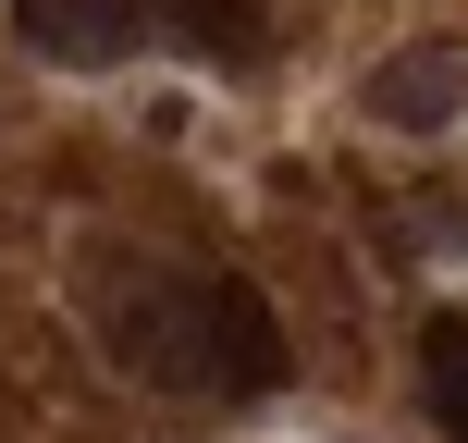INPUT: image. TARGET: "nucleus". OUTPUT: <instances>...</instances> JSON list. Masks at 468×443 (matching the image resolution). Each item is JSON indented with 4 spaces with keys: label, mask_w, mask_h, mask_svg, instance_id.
Listing matches in <instances>:
<instances>
[{
    "label": "nucleus",
    "mask_w": 468,
    "mask_h": 443,
    "mask_svg": "<svg viewBox=\"0 0 468 443\" xmlns=\"http://www.w3.org/2000/svg\"><path fill=\"white\" fill-rule=\"evenodd\" d=\"M13 25H25V49H49V62H74V74L136 62V37H148L136 0H13Z\"/></svg>",
    "instance_id": "obj_2"
},
{
    "label": "nucleus",
    "mask_w": 468,
    "mask_h": 443,
    "mask_svg": "<svg viewBox=\"0 0 468 443\" xmlns=\"http://www.w3.org/2000/svg\"><path fill=\"white\" fill-rule=\"evenodd\" d=\"M186 25L222 49V62H259V13H247V0H186Z\"/></svg>",
    "instance_id": "obj_5"
},
{
    "label": "nucleus",
    "mask_w": 468,
    "mask_h": 443,
    "mask_svg": "<svg viewBox=\"0 0 468 443\" xmlns=\"http://www.w3.org/2000/svg\"><path fill=\"white\" fill-rule=\"evenodd\" d=\"M420 406L468 443V321H431L420 332Z\"/></svg>",
    "instance_id": "obj_4"
},
{
    "label": "nucleus",
    "mask_w": 468,
    "mask_h": 443,
    "mask_svg": "<svg viewBox=\"0 0 468 443\" xmlns=\"http://www.w3.org/2000/svg\"><path fill=\"white\" fill-rule=\"evenodd\" d=\"M456 99H468V74H456V49H444V37H420L407 62H382V74H370V111H382V123H407V136L456 123Z\"/></svg>",
    "instance_id": "obj_3"
},
{
    "label": "nucleus",
    "mask_w": 468,
    "mask_h": 443,
    "mask_svg": "<svg viewBox=\"0 0 468 443\" xmlns=\"http://www.w3.org/2000/svg\"><path fill=\"white\" fill-rule=\"evenodd\" d=\"M112 357L173 395H271L283 382V321L259 308V283L234 271H123V296H99Z\"/></svg>",
    "instance_id": "obj_1"
}]
</instances>
